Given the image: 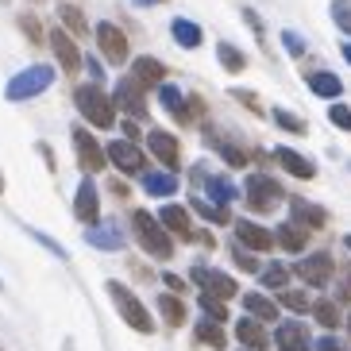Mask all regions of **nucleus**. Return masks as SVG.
I'll return each mask as SVG.
<instances>
[{"mask_svg": "<svg viewBox=\"0 0 351 351\" xmlns=\"http://www.w3.org/2000/svg\"><path fill=\"white\" fill-rule=\"evenodd\" d=\"M73 104H77V112H82L93 128H112L116 124V101L104 93L101 85H82V89L73 93Z\"/></svg>", "mask_w": 351, "mask_h": 351, "instance_id": "f257e3e1", "label": "nucleus"}, {"mask_svg": "<svg viewBox=\"0 0 351 351\" xmlns=\"http://www.w3.org/2000/svg\"><path fill=\"white\" fill-rule=\"evenodd\" d=\"M132 228H135V239L143 243L147 255H155V258H170L174 255V243H170V236H166V228L158 224V217H151V213H135L132 217Z\"/></svg>", "mask_w": 351, "mask_h": 351, "instance_id": "f03ea898", "label": "nucleus"}, {"mask_svg": "<svg viewBox=\"0 0 351 351\" xmlns=\"http://www.w3.org/2000/svg\"><path fill=\"white\" fill-rule=\"evenodd\" d=\"M108 298L116 301V309H120V317L132 324L135 332H151L155 328V320H151V313L143 309V301L135 298L128 286H120V282H108Z\"/></svg>", "mask_w": 351, "mask_h": 351, "instance_id": "7ed1b4c3", "label": "nucleus"}, {"mask_svg": "<svg viewBox=\"0 0 351 351\" xmlns=\"http://www.w3.org/2000/svg\"><path fill=\"white\" fill-rule=\"evenodd\" d=\"M51 82H54L51 66H27L23 73H16L8 82V101H32V97H39Z\"/></svg>", "mask_w": 351, "mask_h": 351, "instance_id": "20e7f679", "label": "nucleus"}, {"mask_svg": "<svg viewBox=\"0 0 351 351\" xmlns=\"http://www.w3.org/2000/svg\"><path fill=\"white\" fill-rule=\"evenodd\" d=\"M243 189H247V205L255 208V213H267V208H274L282 201V186L267 174H251Z\"/></svg>", "mask_w": 351, "mask_h": 351, "instance_id": "39448f33", "label": "nucleus"}, {"mask_svg": "<svg viewBox=\"0 0 351 351\" xmlns=\"http://www.w3.org/2000/svg\"><path fill=\"white\" fill-rule=\"evenodd\" d=\"M193 282L201 286L205 298H217V301H228L236 298V282L228 278L224 270H208V267H193Z\"/></svg>", "mask_w": 351, "mask_h": 351, "instance_id": "423d86ee", "label": "nucleus"}, {"mask_svg": "<svg viewBox=\"0 0 351 351\" xmlns=\"http://www.w3.org/2000/svg\"><path fill=\"white\" fill-rule=\"evenodd\" d=\"M298 278L309 286H328L332 278V255L328 251H313V255L298 258Z\"/></svg>", "mask_w": 351, "mask_h": 351, "instance_id": "0eeeda50", "label": "nucleus"}, {"mask_svg": "<svg viewBox=\"0 0 351 351\" xmlns=\"http://www.w3.org/2000/svg\"><path fill=\"white\" fill-rule=\"evenodd\" d=\"M73 151H77V162H82V170H101L108 158H104V147L97 143L93 135L85 132V128H73Z\"/></svg>", "mask_w": 351, "mask_h": 351, "instance_id": "6e6552de", "label": "nucleus"}, {"mask_svg": "<svg viewBox=\"0 0 351 351\" xmlns=\"http://www.w3.org/2000/svg\"><path fill=\"white\" fill-rule=\"evenodd\" d=\"M104 158L116 166V170H124V174H139L143 170V151L128 139H116V143L104 147Z\"/></svg>", "mask_w": 351, "mask_h": 351, "instance_id": "1a4fd4ad", "label": "nucleus"}, {"mask_svg": "<svg viewBox=\"0 0 351 351\" xmlns=\"http://www.w3.org/2000/svg\"><path fill=\"white\" fill-rule=\"evenodd\" d=\"M143 93H147V85L135 82L132 73H128V77H120V82H116V97H112V101H120L128 108V116H135V120H139V116H147Z\"/></svg>", "mask_w": 351, "mask_h": 351, "instance_id": "9d476101", "label": "nucleus"}, {"mask_svg": "<svg viewBox=\"0 0 351 351\" xmlns=\"http://www.w3.org/2000/svg\"><path fill=\"white\" fill-rule=\"evenodd\" d=\"M97 43H101V51H104V58L108 62H128V39H124V32L116 27V23H97Z\"/></svg>", "mask_w": 351, "mask_h": 351, "instance_id": "9b49d317", "label": "nucleus"}, {"mask_svg": "<svg viewBox=\"0 0 351 351\" xmlns=\"http://www.w3.org/2000/svg\"><path fill=\"white\" fill-rule=\"evenodd\" d=\"M274 343L282 351H313V340H309V328L301 320H282L278 332H274Z\"/></svg>", "mask_w": 351, "mask_h": 351, "instance_id": "f8f14e48", "label": "nucleus"}, {"mask_svg": "<svg viewBox=\"0 0 351 351\" xmlns=\"http://www.w3.org/2000/svg\"><path fill=\"white\" fill-rule=\"evenodd\" d=\"M147 143H151V155L158 158V162L166 166V174H170V170H174L178 166V155H182V147H178V139L170 132H147Z\"/></svg>", "mask_w": 351, "mask_h": 351, "instance_id": "ddd939ff", "label": "nucleus"}, {"mask_svg": "<svg viewBox=\"0 0 351 351\" xmlns=\"http://www.w3.org/2000/svg\"><path fill=\"white\" fill-rule=\"evenodd\" d=\"M51 47H54V54H58V66H62L66 73L82 70V51H77V43L70 39V32L54 27V32H51Z\"/></svg>", "mask_w": 351, "mask_h": 351, "instance_id": "4468645a", "label": "nucleus"}, {"mask_svg": "<svg viewBox=\"0 0 351 351\" xmlns=\"http://www.w3.org/2000/svg\"><path fill=\"white\" fill-rule=\"evenodd\" d=\"M73 213H77V220H85V224L93 228V220L101 217V193H97V186L85 178L82 186H77V197H73Z\"/></svg>", "mask_w": 351, "mask_h": 351, "instance_id": "2eb2a0df", "label": "nucleus"}, {"mask_svg": "<svg viewBox=\"0 0 351 351\" xmlns=\"http://www.w3.org/2000/svg\"><path fill=\"white\" fill-rule=\"evenodd\" d=\"M236 239L247 251H270V247H274V232L258 228L255 220H236Z\"/></svg>", "mask_w": 351, "mask_h": 351, "instance_id": "dca6fc26", "label": "nucleus"}, {"mask_svg": "<svg viewBox=\"0 0 351 351\" xmlns=\"http://www.w3.org/2000/svg\"><path fill=\"white\" fill-rule=\"evenodd\" d=\"M158 101H162V108L174 116V120H182V124L197 112V101H186V93H182L178 85H162V89H158Z\"/></svg>", "mask_w": 351, "mask_h": 351, "instance_id": "f3484780", "label": "nucleus"}, {"mask_svg": "<svg viewBox=\"0 0 351 351\" xmlns=\"http://www.w3.org/2000/svg\"><path fill=\"white\" fill-rule=\"evenodd\" d=\"M193 178H197V182H205V189L213 193V205H220V208H224L228 201L236 197V186H232L228 178H220V174H208L205 166H197V170H193Z\"/></svg>", "mask_w": 351, "mask_h": 351, "instance_id": "a211bd4d", "label": "nucleus"}, {"mask_svg": "<svg viewBox=\"0 0 351 351\" xmlns=\"http://www.w3.org/2000/svg\"><path fill=\"white\" fill-rule=\"evenodd\" d=\"M85 243H93V247L101 251H120L124 247V232H120V224H104V228H85Z\"/></svg>", "mask_w": 351, "mask_h": 351, "instance_id": "6ab92c4d", "label": "nucleus"}, {"mask_svg": "<svg viewBox=\"0 0 351 351\" xmlns=\"http://www.w3.org/2000/svg\"><path fill=\"white\" fill-rule=\"evenodd\" d=\"M289 213H293V220H301V224H309V228L328 224V213L320 205H313V201H305V197H289Z\"/></svg>", "mask_w": 351, "mask_h": 351, "instance_id": "aec40b11", "label": "nucleus"}, {"mask_svg": "<svg viewBox=\"0 0 351 351\" xmlns=\"http://www.w3.org/2000/svg\"><path fill=\"white\" fill-rule=\"evenodd\" d=\"M274 158H278L282 170H289L293 178H313V174H317V166H313L305 155H298L293 147H274Z\"/></svg>", "mask_w": 351, "mask_h": 351, "instance_id": "412c9836", "label": "nucleus"}, {"mask_svg": "<svg viewBox=\"0 0 351 351\" xmlns=\"http://www.w3.org/2000/svg\"><path fill=\"white\" fill-rule=\"evenodd\" d=\"M236 336H239V343H243L247 351H263V348L270 343L267 328H263L258 320H251V317H243V320L236 324Z\"/></svg>", "mask_w": 351, "mask_h": 351, "instance_id": "4be33fe9", "label": "nucleus"}, {"mask_svg": "<svg viewBox=\"0 0 351 351\" xmlns=\"http://www.w3.org/2000/svg\"><path fill=\"white\" fill-rule=\"evenodd\" d=\"M158 224H162L166 232H178V236H193V228H189V213L182 205H162Z\"/></svg>", "mask_w": 351, "mask_h": 351, "instance_id": "5701e85b", "label": "nucleus"}, {"mask_svg": "<svg viewBox=\"0 0 351 351\" xmlns=\"http://www.w3.org/2000/svg\"><path fill=\"white\" fill-rule=\"evenodd\" d=\"M243 309L251 313V320H274L278 317V305H274L267 293H243Z\"/></svg>", "mask_w": 351, "mask_h": 351, "instance_id": "b1692460", "label": "nucleus"}, {"mask_svg": "<svg viewBox=\"0 0 351 351\" xmlns=\"http://www.w3.org/2000/svg\"><path fill=\"white\" fill-rule=\"evenodd\" d=\"M309 89H313L317 97H340V93H343V82L336 77V73H324V70H320V73H309Z\"/></svg>", "mask_w": 351, "mask_h": 351, "instance_id": "393cba45", "label": "nucleus"}, {"mask_svg": "<svg viewBox=\"0 0 351 351\" xmlns=\"http://www.w3.org/2000/svg\"><path fill=\"white\" fill-rule=\"evenodd\" d=\"M158 313H162V320L170 328H178V324L186 320V305H182L178 293H162V298H158Z\"/></svg>", "mask_w": 351, "mask_h": 351, "instance_id": "a878e982", "label": "nucleus"}, {"mask_svg": "<svg viewBox=\"0 0 351 351\" xmlns=\"http://www.w3.org/2000/svg\"><path fill=\"white\" fill-rule=\"evenodd\" d=\"M143 189L151 197H170L178 189V182H174V174H166V170H155V174H147L143 178Z\"/></svg>", "mask_w": 351, "mask_h": 351, "instance_id": "bb28decb", "label": "nucleus"}, {"mask_svg": "<svg viewBox=\"0 0 351 351\" xmlns=\"http://www.w3.org/2000/svg\"><path fill=\"white\" fill-rule=\"evenodd\" d=\"M132 77L135 82H162L166 77V70H162V62L158 58H135V70H132Z\"/></svg>", "mask_w": 351, "mask_h": 351, "instance_id": "cd10ccee", "label": "nucleus"}, {"mask_svg": "<svg viewBox=\"0 0 351 351\" xmlns=\"http://www.w3.org/2000/svg\"><path fill=\"white\" fill-rule=\"evenodd\" d=\"M274 243H282L286 251H305V228H298V224H282L278 232H274Z\"/></svg>", "mask_w": 351, "mask_h": 351, "instance_id": "c85d7f7f", "label": "nucleus"}, {"mask_svg": "<svg viewBox=\"0 0 351 351\" xmlns=\"http://www.w3.org/2000/svg\"><path fill=\"white\" fill-rule=\"evenodd\" d=\"M170 32H174V39L182 43V47H189V51L201 47V27H197L193 20H174L170 23Z\"/></svg>", "mask_w": 351, "mask_h": 351, "instance_id": "c756f323", "label": "nucleus"}, {"mask_svg": "<svg viewBox=\"0 0 351 351\" xmlns=\"http://www.w3.org/2000/svg\"><path fill=\"white\" fill-rule=\"evenodd\" d=\"M217 58H220V66H224V70H232V73H239L243 66H247L243 51H236L232 43H220V47H217Z\"/></svg>", "mask_w": 351, "mask_h": 351, "instance_id": "7c9ffc66", "label": "nucleus"}, {"mask_svg": "<svg viewBox=\"0 0 351 351\" xmlns=\"http://www.w3.org/2000/svg\"><path fill=\"white\" fill-rule=\"evenodd\" d=\"M189 205H193V213H201V217L213 220V224H228V220H232V217H228V208L213 205V201H205V197H193Z\"/></svg>", "mask_w": 351, "mask_h": 351, "instance_id": "2f4dec72", "label": "nucleus"}, {"mask_svg": "<svg viewBox=\"0 0 351 351\" xmlns=\"http://www.w3.org/2000/svg\"><path fill=\"white\" fill-rule=\"evenodd\" d=\"M197 340L208 343V348H224V332H220V324H213V320H201V324H197Z\"/></svg>", "mask_w": 351, "mask_h": 351, "instance_id": "473e14b6", "label": "nucleus"}, {"mask_svg": "<svg viewBox=\"0 0 351 351\" xmlns=\"http://www.w3.org/2000/svg\"><path fill=\"white\" fill-rule=\"evenodd\" d=\"M286 282H289V270L282 267V263H270V267L263 270V286L267 289H286Z\"/></svg>", "mask_w": 351, "mask_h": 351, "instance_id": "72a5a7b5", "label": "nucleus"}, {"mask_svg": "<svg viewBox=\"0 0 351 351\" xmlns=\"http://www.w3.org/2000/svg\"><path fill=\"white\" fill-rule=\"evenodd\" d=\"M213 147H217V151H220V155H224L232 166H243V162H247V155H243V147L228 143V139H220V135H213Z\"/></svg>", "mask_w": 351, "mask_h": 351, "instance_id": "f704fd0d", "label": "nucleus"}, {"mask_svg": "<svg viewBox=\"0 0 351 351\" xmlns=\"http://www.w3.org/2000/svg\"><path fill=\"white\" fill-rule=\"evenodd\" d=\"M274 124L286 128V132H293V135L309 132V128H305V120H301V116H293V112H286V108H274Z\"/></svg>", "mask_w": 351, "mask_h": 351, "instance_id": "c9c22d12", "label": "nucleus"}, {"mask_svg": "<svg viewBox=\"0 0 351 351\" xmlns=\"http://www.w3.org/2000/svg\"><path fill=\"white\" fill-rule=\"evenodd\" d=\"M313 313H317V320L324 324V328H336V324H340V309H336L332 301H317V305H313Z\"/></svg>", "mask_w": 351, "mask_h": 351, "instance_id": "e433bc0d", "label": "nucleus"}, {"mask_svg": "<svg viewBox=\"0 0 351 351\" xmlns=\"http://www.w3.org/2000/svg\"><path fill=\"white\" fill-rule=\"evenodd\" d=\"M332 20L340 23L343 35H351V0H332Z\"/></svg>", "mask_w": 351, "mask_h": 351, "instance_id": "4c0bfd02", "label": "nucleus"}, {"mask_svg": "<svg viewBox=\"0 0 351 351\" xmlns=\"http://www.w3.org/2000/svg\"><path fill=\"white\" fill-rule=\"evenodd\" d=\"M201 309H205V317L213 320V324H224V320H228L224 301H217V298H205V293H201Z\"/></svg>", "mask_w": 351, "mask_h": 351, "instance_id": "58836bf2", "label": "nucleus"}, {"mask_svg": "<svg viewBox=\"0 0 351 351\" xmlns=\"http://www.w3.org/2000/svg\"><path fill=\"white\" fill-rule=\"evenodd\" d=\"M328 120L340 128V132H351V108L348 104H328Z\"/></svg>", "mask_w": 351, "mask_h": 351, "instance_id": "ea45409f", "label": "nucleus"}, {"mask_svg": "<svg viewBox=\"0 0 351 351\" xmlns=\"http://www.w3.org/2000/svg\"><path fill=\"white\" fill-rule=\"evenodd\" d=\"M282 305H286V309H293V313H305V309H309V298H305V293H298V289H282Z\"/></svg>", "mask_w": 351, "mask_h": 351, "instance_id": "a19ab883", "label": "nucleus"}, {"mask_svg": "<svg viewBox=\"0 0 351 351\" xmlns=\"http://www.w3.org/2000/svg\"><path fill=\"white\" fill-rule=\"evenodd\" d=\"M62 20L70 23V27H73L77 35H89V27H85V20H82V12L73 8V4H62Z\"/></svg>", "mask_w": 351, "mask_h": 351, "instance_id": "79ce46f5", "label": "nucleus"}, {"mask_svg": "<svg viewBox=\"0 0 351 351\" xmlns=\"http://www.w3.org/2000/svg\"><path fill=\"white\" fill-rule=\"evenodd\" d=\"M282 43H286L289 54H305V43L298 39V32H282Z\"/></svg>", "mask_w": 351, "mask_h": 351, "instance_id": "37998d69", "label": "nucleus"}, {"mask_svg": "<svg viewBox=\"0 0 351 351\" xmlns=\"http://www.w3.org/2000/svg\"><path fill=\"white\" fill-rule=\"evenodd\" d=\"M232 258H236V267H239V270H258V263L247 255V251H232Z\"/></svg>", "mask_w": 351, "mask_h": 351, "instance_id": "c03bdc74", "label": "nucleus"}, {"mask_svg": "<svg viewBox=\"0 0 351 351\" xmlns=\"http://www.w3.org/2000/svg\"><path fill=\"white\" fill-rule=\"evenodd\" d=\"M317 351H348V348H343V343L336 340V336H324V340L317 343Z\"/></svg>", "mask_w": 351, "mask_h": 351, "instance_id": "a18cd8bd", "label": "nucleus"}, {"mask_svg": "<svg viewBox=\"0 0 351 351\" xmlns=\"http://www.w3.org/2000/svg\"><path fill=\"white\" fill-rule=\"evenodd\" d=\"M166 286H170V289H174V293H178V289H182V286H186V282H182V278H178V274H166Z\"/></svg>", "mask_w": 351, "mask_h": 351, "instance_id": "49530a36", "label": "nucleus"}, {"mask_svg": "<svg viewBox=\"0 0 351 351\" xmlns=\"http://www.w3.org/2000/svg\"><path fill=\"white\" fill-rule=\"evenodd\" d=\"M124 132H128V143H132L135 135H139V128H135V120H128V124H124Z\"/></svg>", "mask_w": 351, "mask_h": 351, "instance_id": "de8ad7c7", "label": "nucleus"}, {"mask_svg": "<svg viewBox=\"0 0 351 351\" xmlns=\"http://www.w3.org/2000/svg\"><path fill=\"white\" fill-rule=\"evenodd\" d=\"M135 4H139V8H151V4H158V0H135Z\"/></svg>", "mask_w": 351, "mask_h": 351, "instance_id": "09e8293b", "label": "nucleus"}, {"mask_svg": "<svg viewBox=\"0 0 351 351\" xmlns=\"http://www.w3.org/2000/svg\"><path fill=\"white\" fill-rule=\"evenodd\" d=\"M343 58H348V62H351V43H348V47H343Z\"/></svg>", "mask_w": 351, "mask_h": 351, "instance_id": "8fccbe9b", "label": "nucleus"}, {"mask_svg": "<svg viewBox=\"0 0 351 351\" xmlns=\"http://www.w3.org/2000/svg\"><path fill=\"white\" fill-rule=\"evenodd\" d=\"M343 247H348V251H351V236H343Z\"/></svg>", "mask_w": 351, "mask_h": 351, "instance_id": "3c124183", "label": "nucleus"}, {"mask_svg": "<svg viewBox=\"0 0 351 351\" xmlns=\"http://www.w3.org/2000/svg\"><path fill=\"white\" fill-rule=\"evenodd\" d=\"M0 193H4V178H0Z\"/></svg>", "mask_w": 351, "mask_h": 351, "instance_id": "603ef678", "label": "nucleus"}, {"mask_svg": "<svg viewBox=\"0 0 351 351\" xmlns=\"http://www.w3.org/2000/svg\"><path fill=\"white\" fill-rule=\"evenodd\" d=\"M348 328H351V317H348Z\"/></svg>", "mask_w": 351, "mask_h": 351, "instance_id": "864d4df0", "label": "nucleus"}]
</instances>
